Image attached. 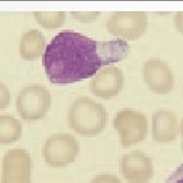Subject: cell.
I'll list each match as a JSON object with an SVG mask.
<instances>
[{"mask_svg": "<svg viewBox=\"0 0 183 183\" xmlns=\"http://www.w3.org/2000/svg\"><path fill=\"white\" fill-rule=\"evenodd\" d=\"M90 91L98 98L109 100L116 97L124 87V74L120 67L115 65L105 66L92 77Z\"/></svg>", "mask_w": 183, "mask_h": 183, "instance_id": "9", "label": "cell"}, {"mask_svg": "<svg viewBox=\"0 0 183 183\" xmlns=\"http://www.w3.org/2000/svg\"><path fill=\"white\" fill-rule=\"evenodd\" d=\"M10 103V93L7 86L0 81V110L8 107Z\"/></svg>", "mask_w": 183, "mask_h": 183, "instance_id": "17", "label": "cell"}, {"mask_svg": "<svg viewBox=\"0 0 183 183\" xmlns=\"http://www.w3.org/2000/svg\"><path fill=\"white\" fill-rule=\"evenodd\" d=\"M149 17L145 11H117L106 20V30L123 41H135L145 33Z\"/></svg>", "mask_w": 183, "mask_h": 183, "instance_id": "5", "label": "cell"}, {"mask_svg": "<svg viewBox=\"0 0 183 183\" xmlns=\"http://www.w3.org/2000/svg\"><path fill=\"white\" fill-rule=\"evenodd\" d=\"M119 169L129 183H149L154 177L153 160L141 151L124 154L119 162Z\"/></svg>", "mask_w": 183, "mask_h": 183, "instance_id": "8", "label": "cell"}, {"mask_svg": "<svg viewBox=\"0 0 183 183\" xmlns=\"http://www.w3.org/2000/svg\"><path fill=\"white\" fill-rule=\"evenodd\" d=\"M179 133L177 116L172 111L161 109L152 117V135L157 143H165L176 139Z\"/></svg>", "mask_w": 183, "mask_h": 183, "instance_id": "11", "label": "cell"}, {"mask_svg": "<svg viewBox=\"0 0 183 183\" xmlns=\"http://www.w3.org/2000/svg\"><path fill=\"white\" fill-rule=\"evenodd\" d=\"M22 134V125L11 115H0V143L18 141Z\"/></svg>", "mask_w": 183, "mask_h": 183, "instance_id": "13", "label": "cell"}, {"mask_svg": "<svg viewBox=\"0 0 183 183\" xmlns=\"http://www.w3.org/2000/svg\"><path fill=\"white\" fill-rule=\"evenodd\" d=\"M179 132H180V134H181L182 141H183V118L181 120V123H180V125H179Z\"/></svg>", "mask_w": 183, "mask_h": 183, "instance_id": "20", "label": "cell"}, {"mask_svg": "<svg viewBox=\"0 0 183 183\" xmlns=\"http://www.w3.org/2000/svg\"><path fill=\"white\" fill-rule=\"evenodd\" d=\"M52 104V96L47 88L30 85L22 88L16 97V111L24 120L36 121L46 116Z\"/></svg>", "mask_w": 183, "mask_h": 183, "instance_id": "3", "label": "cell"}, {"mask_svg": "<svg viewBox=\"0 0 183 183\" xmlns=\"http://www.w3.org/2000/svg\"><path fill=\"white\" fill-rule=\"evenodd\" d=\"M46 38L38 30H30L22 34L19 42V54L24 60H36L44 54Z\"/></svg>", "mask_w": 183, "mask_h": 183, "instance_id": "12", "label": "cell"}, {"mask_svg": "<svg viewBox=\"0 0 183 183\" xmlns=\"http://www.w3.org/2000/svg\"><path fill=\"white\" fill-rule=\"evenodd\" d=\"M32 182V158L26 150L11 149L1 160L0 183Z\"/></svg>", "mask_w": 183, "mask_h": 183, "instance_id": "7", "label": "cell"}, {"mask_svg": "<svg viewBox=\"0 0 183 183\" xmlns=\"http://www.w3.org/2000/svg\"><path fill=\"white\" fill-rule=\"evenodd\" d=\"M143 75L148 88L158 95H166L174 88V74L171 68L158 57L150 58L143 63Z\"/></svg>", "mask_w": 183, "mask_h": 183, "instance_id": "10", "label": "cell"}, {"mask_svg": "<svg viewBox=\"0 0 183 183\" xmlns=\"http://www.w3.org/2000/svg\"><path fill=\"white\" fill-rule=\"evenodd\" d=\"M90 183H122L116 175L109 173H102L96 175Z\"/></svg>", "mask_w": 183, "mask_h": 183, "instance_id": "16", "label": "cell"}, {"mask_svg": "<svg viewBox=\"0 0 183 183\" xmlns=\"http://www.w3.org/2000/svg\"><path fill=\"white\" fill-rule=\"evenodd\" d=\"M79 154V143L73 135L55 133L45 141L42 156L51 167L61 168L70 165Z\"/></svg>", "mask_w": 183, "mask_h": 183, "instance_id": "4", "label": "cell"}, {"mask_svg": "<svg viewBox=\"0 0 183 183\" xmlns=\"http://www.w3.org/2000/svg\"><path fill=\"white\" fill-rule=\"evenodd\" d=\"M71 15L73 18L81 20L83 22H88L94 20L100 15L99 11H71Z\"/></svg>", "mask_w": 183, "mask_h": 183, "instance_id": "15", "label": "cell"}, {"mask_svg": "<svg viewBox=\"0 0 183 183\" xmlns=\"http://www.w3.org/2000/svg\"><path fill=\"white\" fill-rule=\"evenodd\" d=\"M113 126L124 148L141 143L148 134L147 116L134 109L127 108L118 111L113 120Z\"/></svg>", "mask_w": 183, "mask_h": 183, "instance_id": "6", "label": "cell"}, {"mask_svg": "<svg viewBox=\"0 0 183 183\" xmlns=\"http://www.w3.org/2000/svg\"><path fill=\"white\" fill-rule=\"evenodd\" d=\"M181 150H182V153H183V141H182V143H181Z\"/></svg>", "mask_w": 183, "mask_h": 183, "instance_id": "21", "label": "cell"}, {"mask_svg": "<svg viewBox=\"0 0 183 183\" xmlns=\"http://www.w3.org/2000/svg\"><path fill=\"white\" fill-rule=\"evenodd\" d=\"M34 17L45 29H58L65 22L64 11H34Z\"/></svg>", "mask_w": 183, "mask_h": 183, "instance_id": "14", "label": "cell"}, {"mask_svg": "<svg viewBox=\"0 0 183 183\" xmlns=\"http://www.w3.org/2000/svg\"><path fill=\"white\" fill-rule=\"evenodd\" d=\"M128 53L126 41H98L65 30L47 45L42 64L51 83L67 85L95 77L103 67L126 58Z\"/></svg>", "mask_w": 183, "mask_h": 183, "instance_id": "1", "label": "cell"}, {"mask_svg": "<svg viewBox=\"0 0 183 183\" xmlns=\"http://www.w3.org/2000/svg\"><path fill=\"white\" fill-rule=\"evenodd\" d=\"M68 125L83 136H94L105 129L108 113L105 107L89 97H79L71 104L67 114Z\"/></svg>", "mask_w": 183, "mask_h": 183, "instance_id": "2", "label": "cell"}, {"mask_svg": "<svg viewBox=\"0 0 183 183\" xmlns=\"http://www.w3.org/2000/svg\"><path fill=\"white\" fill-rule=\"evenodd\" d=\"M174 24L175 28L179 33L183 34V11H177L174 16Z\"/></svg>", "mask_w": 183, "mask_h": 183, "instance_id": "19", "label": "cell"}, {"mask_svg": "<svg viewBox=\"0 0 183 183\" xmlns=\"http://www.w3.org/2000/svg\"><path fill=\"white\" fill-rule=\"evenodd\" d=\"M165 183H183V163L170 174Z\"/></svg>", "mask_w": 183, "mask_h": 183, "instance_id": "18", "label": "cell"}]
</instances>
